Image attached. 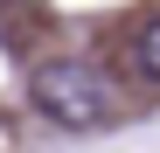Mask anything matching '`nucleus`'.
Returning a JSON list of instances; mask_svg holds the SVG:
<instances>
[{
    "instance_id": "f257e3e1",
    "label": "nucleus",
    "mask_w": 160,
    "mask_h": 153,
    "mask_svg": "<svg viewBox=\"0 0 160 153\" xmlns=\"http://www.w3.org/2000/svg\"><path fill=\"white\" fill-rule=\"evenodd\" d=\"M28 97H35L42 118L70 125V132H91V125L112 118V84H104V70L84 63V56H49V63H35Z\"/></svg>"
},
{
    "instance_id": "f03ea898",
    "label": "nucleus",
    "mask_w": 160,
    "mask_h": 153,
    "mask_svg": "<svg viewBox=\"0 0 160 153\" xmlns=\"http://www.w3.org/2000/svg\"><path fill=\"white\" fill-rule=\"evenodd\" d=\"M139 70L153 76V84H160V14H153L146 28H139Z\"/></svg>"
},
{
    "instance_id": "7ed1b4c3",
    "label": "nucleus",
    "mask_w": 160,
    "mask_h": 153,
    "mask_svg": "<svg viewBox=\"0 0 160 153\" xmlns=\"http://www.w3.org/2000/svg\"><path fill=\"white\" fill-rule=\"evenodd\" d=\"M0 153H7V125H0Z\"/></svg>"
}]
</instances>
